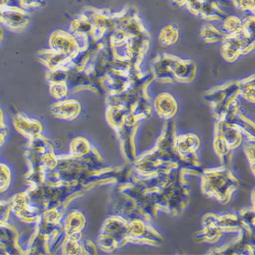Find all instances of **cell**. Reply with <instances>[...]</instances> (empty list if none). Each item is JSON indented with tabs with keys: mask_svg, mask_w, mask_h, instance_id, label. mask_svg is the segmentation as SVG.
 <instances>
[{
	"mask_svg": "<svg viewBox=\"0 0 255 255\" xmlns=\"http://www.w3.org/2000/svg\"><path fill=\"white\" fill-rule=\"evenodd\" d=\"M50 46L53 51L66 54L70 57L79 51L72 34L61 30L56 31L51 35Z\"/></svg>",
	"mask_w": 255,
	"mask_h": 255,
	"instance_id": "6da1fadb",
	"label": "cell"
},
{
	"mask_svg": "<svg viewBox=\"0 0 255 255\" xmlns=\"http://www.w3.org/2000/svg\"><path fill=\"white\" fill-rule=\"evenodd\" d=\"M30 16L24 9H10L3 7L1 22L12 29H21L29 23Z\"/></svg>",
	"mask_w": 255,
	"mask_h": 255,
	"instance_id": "7a4b0ae2",
	"label": "cell"
},
{
	"mask_svg": "<svg viewBox=\"0 0 255 255\" xmlns=\"http://www.w3.org/2000/svg\"><path fill=\"white\" fill-rule=\"evenodd\" d=\"M81 106L76 100H62L52 106L55 116L64 119H73L79 115Z\"/></svg>",
	"mask_w": 255,
	"mask_h": 255,
	"instance_id": "3957f363",
	"label": "cell"
},
{
	"mask_svg": "<svg viewBox=\"0 0 255 255\" xmlns=\"http://www.w3.org/2000/svg\"><path fill=\"white\" fill-rule=\"evenodd\" d=\"M39 57L43 61L49 70H53L60 67H68L70 56L63 53H59L53 50H46L42 51Z\"/></svg>",
	"mask_w": 255,
	"mask_h": 255,
	"instance_id": "277c9868",
	"label": "cell"
},
{
	"mask_svg": "<svg viewBox=\"0 0 255 255\" xmlns=\"http://www.w3.org/2000/svg\"><path fill=\"white\" fill-rule=\"evenodd\" d=\"M14 125L18 131L27 136H38L42 130L40 123L22 115H16L14 118Z\"/></svg>",
	"mask_w": 255,
	"mask_h": 255,
	"instance_id": "5b68a950",
	"label": "cell"
},
{
	"mask_svg": "<svg viewBox=\"0 0 255 255\" xmlns=\"http://www.w3.org/2000/svg\"><path fill=\"white\" fill-rule=\"evenodd\" d=\"M91 53L89 49L78 51L71 56L69 61L68 68H74L79 71L85 70L90 60Z\"/></svg>",
	"mask_w": 255,
	"mask_h": 255,
	"instance_id": "8992f818",
	"label": "cell"
},
{
	"mask_svg": "<svg viewBox=\"0 0 255 255\" xmlns=\"http://www.w3.org/2000/svg\"><path fill=\"white\" fill-rule=\"evenodd\" d=\"M17 234L16 230L6 222L0 223V245L3 247L16 245Z\"/></svg>",
	"mask_w": 255,
	"mask_h": 255,
	"instance_id": "52a82bcc",
	"label": "cell"
},
{
	"mask_svg": "<svg viewBox=\"0 0 255 255\" xmlns=\"http://www.w3.org/2000/svg\"><path fill=\"white\" fill-rule=\"evenodd\" d=\"M94 29V25L92 22L84 17L83 15L74 20L71 26L72 33L85 35H90Z\"/></svg>",
	"mask_w": 255,
	"mask_h": 255,
	"instance_id": "ba28073f",
	"label": "cell"
},
{
	"mask_svg": "<svg viewBox=\"0 0 255 255\" xmlns=\"http://www.w3.org/2000/svg\"><path fill=\"white\" fill-rule=\"evenodd\" d=\"M68 67H60L49 70L47 74L48 81L51 83H66L69 76Z\"/></svg>",
	"mask_w": 255,
	"mask_h": 255,
	"instance_id": "9c48e42d",
	"label": "cell"
},
{
	"mask_svg": "<svg viewBox=\"0 0 255 255\" xmlns=\"http://www.w3.org/2000/svg\"><path fill=\"white\" fill-rule=\"evenodd\" d=\"M68 87L66 83H51L50 91L52 96L57 100H61L68 95Z\"/></svg>",
	"mask_w": 255,
	"mask_h": 255,
	"instance_id": "30bf717a",
	"label": "cell"
},
{
	"mask_svg": "<svg viewBox=\"0 0 255 255\" xmlns=\"http://www.w3.org/2000/svg\"><path fill=\"white\" fill-rule=\"evenodd\" d=\"M10 182V172L8 166L0 162V191H4Z\"/></svg>",
	"mask_w": 255,
	"mask_h": 255,
	"instance_id": "8fae6325",
	"label": "cell"
},
{
	"mask_svg": "<svg viewBox=\"0 0 255 255\" xmlns=\"http://www.w3.org/2000/svg\"><path fill=\"white\" fill-rule=\"evenodd\" d=\"M72 37L75 42L76 47L79 51L87 50L90 46L89 43V35L79 34V33H72Z\"/></svg>",
	"mask_w": 255,
	"mask_h": 255,
	"instance_id": "7c38bea8",
	"label": "cell"
},
{
	"mask_svg": "<svg viewBox=\"0 0 255 255\" xmlns=\"http://www.w3.org/2000/svg\"><path fill=\"white\" fill-rule=\"evenodd\" d=\"M10 211V203L0 201V223L6 222Z\"/></svg>",
	"mask_w": 255,
	"mask_h": 255,
	"instance_id": "4fadbf2b",
	"label": "cell"
},
{
	"mask_svg": "<svg viewBox=\"0 0 255 255\" xmlns=\"http://www.w3.org/2000/svg\"><path fill=\"white\" fill-rule=\"evenodd\" d=\"M24 10L40 7L44 2V0H21Z\"/></svg>",
	"mask_w": 255,
	"mask_h": 255,
	"instance_id": "5bb4252c",
	"label": "cell"
},
{
	"mask_svg": "<svg viewBox=\"0 0 255 255\" xmlns=\"http://www.w3.org/2000/svg\"><path fill=\"white\" fill-rule=\"evenodd\" d=\"M5 7L10 9H24L21 0H7Z\"/></svg>",
	"mask_w": 255,
	"mask_h": 255,
	"instance_id": "9a60e30c",
	"label": "cell"
},
{
	"mask_svg": "<svg viewBox=\"0 0 255 255\" xmlns=\"http://www.w3.org/2000/svg\"><path fill=\"white\" fill-rule=\"evenodd\" d=\"M5 125L3 124V121L2 112H1V110H0V128H3V127Z\"/></svg>",
	"mask_w": 255,
	"mask_h": 255,
	"instance_id": "2e32d148",
	"label": "cell"
},
{
	"mask_svg": "<svg viewBox=\"0 0 255 255\" xmlns=\"http://www.w3.org/2000/svg\"><path fill=\"white\" fill-rule=\"evenodd\" d=\"M6 1L7 0H0V8H3V7H5Z\"/></svg>",
	"mask_w": 255,
	"mask_h": 255,
	"instance_id": "e0dca14e",
	"label": "cell"
},
{
	"mask_svg": "<svg viewBox=\"0 0 255 255\" xmlns=\"http://www.w3.org/2000/svg\"><path fill=\"white\" fill-rule=\"evenodd\" d=\"M3 35V33L2 28H1V26H0V42H1V40H2Z\"/></svg>",
	"mask_w": 255,
	"mask_h": 255,
	"instance_id": "ac0fdd59",
	"label": "cell"
}]
</instances>
